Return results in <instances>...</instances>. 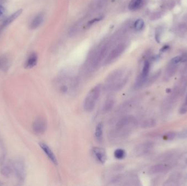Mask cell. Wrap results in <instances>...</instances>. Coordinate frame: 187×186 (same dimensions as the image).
Masks as SVG:
<instances>
[{
    "label": "cell",
    "mask_w": 187,
    "mask_h": 186,
    "mask_svg": "<svg viewBox=\"0 0 187 186\" xmlns=\"http://www.w3.org/2000/svg\"><path fill=\"white\" fill-rule=\"evenodd\" d=\"M130 73L124 69H118L110 73L107 77L103 89L108 92H114L122 90L128 83Z\"/></svg>",
    "instance_id": "6da1fadb"
},
{
    "label": "cell",
    "mask_w": 187,
    "mask_h": 186,
    "mask_svg": "<svg viewBox=\"0 0 187 186\" xmlns=\"http://www.w3.org/2000/svg\"><path fill=\"white\" fill-rule=\"evenodd\" d=\"M137 125V120L134 116L122 117L116 122L114 129L110 132V138L119 140L126 138Z\"/></svg>",
    "instance_id": "7a4b0ae2"
},
{
    "label": "cell",
    "mask_w": 187,
    "mask_h": 186,
    "mask_svg": "<svg viewBox=\"0 0 187 186\" xmlns=\"http://www.w3.org/2000/svg\"><path fill=\"white\" fill-rule=\"evenodd\" d=\"M56 86L58 90L64 94H70L77 89L79 81L77 77L69 75H63L57 80Z\"/></svg>",
    "instance_id": "3957f363"
},
{
    "label": "cell",
    "mask_w": 187,
    "mask_h": 186,
    "mask_svg": "<svg viewBox=\"0 0 187 186\" xmlns=\"http://www.w3.org/2000/svg\"><path fill=\"white\" fill-rule=\"evenodd\" d=\"M102 89L103 86L101 84H98L91 89L87 94L83 104V107L86 111L91 112L94 109Z\"/></svg>",
    "instance_id": "277c9868"
},
{
    "label": "cell",
    "mask_w": 187,
    "mask_h": 186,
    "mask_svg": "<svg viewBox=\"0 0 187 186\" xmlns=\"http://www.w3.org/2000/svg\"><path fill=\"white\" fill-rule=\"evenodd\" d=\"M12 168L16 177L20 181H23L25 177V166L23 160L17 158L13 160Z\"/></svg>",
    "instance_id": "5b68a950"
},
{
    "label": "cell",
    "mask_w": 187,
    "mask_h": 186,
    "mask_svg": "<svg viewBox=\"0 0 187 186\" xmlns=\"http://www.w3.org/2000/svg\"><path fill=\"white\" fill-rule=\"evenodd\" d=\"M126 48L125 44L124 43L119 44L116 46L115 48H114L108 55L106 58V59L104 61V65H108L113 62H114L118 58L123 54Z\"/></svg>",
    "instance_id": "8992f818"
},
{
    "label": "cell",
    "mask_w": 187,
    "mask_h": 186,
    "mask_svg": "<svg viewBox=\"0 0 187 186\" xmlns=\"http://www.w3.org/2000/svg\"><path fill=\"white\" fill-rule=\"evenodd\" d=\"M153 147L151 142H143L136 146L134 150V154L136 156H142L148 154Z\"/></svg>",
    "instance_id": "52a82bcc"
},
{
    "label": "cell",
    "mask_w": 187,
    "mask_h": 186,
    "mask_svg": "<svg viewBox=\"0 0 187 186\" xmlns=\"http://www.w3.org/2000/svg\"><path fill=\"white\" fill-rule=\"evenodd\" d=\"M47 128V123L45 120L42 117H39L35 120L32 124V129L37 134L45 133Z\"/></svg>",
    "instance_id": "ba28073f"
},
{
    "label": "cell",
    "mask_w": 187,
    "mask_h": 186,
    "mask_svg": "<svg viewBox=\"0 0 187 186\" xmlns=\"http://www.w3.org/2000/svg\"><path fill=\"white\" fill-rule=\"evenodd\" d=\"M92 152L96 160L100 163L104 164L107 160V153L103 148L95 147L93 148Z\"/></svg>",
    "instance_id": "9c48e42d"
},
{
    "label": "cell",
    "mask_w": 187,
    "mask_h": 186,
    "mask_svg": "<svg viewBox=\"0 0 187 186\" xmlns=\"http://www.w3.org/2000/svg\"><path fill=\"white\" fill-rule=\"evenodd\" d=\"M22 12L23 10L20 9L19 10L17 11V12H15V13H13V14H12L8 18H7L6 19L2 21V23L0 25V35L7 26L11 24L15 20L19 17L20 15L22 13Z\"/></svg>",
    "instance_id": "30bf717a"
},
{
    "label": "cell",
    "mask_w": 187,
    "mask_h": 186,
    "mask_svg": "<svg viewBox=\"0 0 187 186\" xmlns=\"http://www.w3.org/2000/svg\"><path fill=\"white\" fill-rule=\"evenodd\" d=\"M39 146L42 149L43 152L45 153V154L47 155V156L48 157V158L51 160L52 163L55 165H57L58 164L57 159L55 154H54L52 150L49 148V147L47 144H45L43 142H40Z\"/></svg>",
    "instance_id": "8fae6325"
},
{
    "label": "cell",
    "mask_w": 187,
    "mask_h": 186,
    "mask_svg": "<svg viewBox=\"0 0 187 186\" xmlns=\"http://www.w3.org/2000/svg\"><path fill=\"white\" fill-rule=\"evenodd\" d=\"M37 61H38L37 55L35 52H33L30 55V56L26 60L25 64V68L27 69L32 68L37 64Z\"/></svg>",
    "instance_id": "7c38bea8"
},
{
    "label": "cell",
    "mask_w": 187,
    "mask_h": 186,
    "mask_svg": "<svg viewBox=\"0 0 187 186\" xmlns=\"http://www.w3.org/2000/svg\"><path fill=\"white\" fill-rule=\"evenodd\" d=\"M43 20H44V15L42 13H39V14H37L31 21L30 25V28L32 30L37 28L42 24Z\"/></svg>",
    "instance_id": "4fadbf2b"
},
{
    "label": "cell",
    "mask_w": 187,
    "mask_h": 186,
    "mask_svg": "<svg viewBox=\"0 0 187 186\" xmlns=\"http://www.w3.org/2000/svg\"><path fill=\"white\" fill-rule=\"evenodd\" d=\"M115 101L113 97H108L103 103L102 111L103 113H106L110 111L114 105Z\"/></svg>",
    "instance_id": "5bb4252c"
},
{
    "label": "cell",
    "mask_w": 187,
    "mask_h": 186,
    "mask_svg": "<svg viewBox=\"0 0 187 186\" xmlns=\"http://www.w3.org/2000/svg\"><path fill=\"white\" fill-rule=\"evenodd\" d=\"M168 169L167 166L164 164H157L149 168L148 173L150 175L159 173L165 171Z\"/></svg>",
    "instance_id": "9a60e30c"
},
{
    "label": "cell",
    "mask_w": 187,
    "mask_h": 186,
    "mask_svg": "<svg viewBox=\"0 0 187 186\" xmlns=\"http://www.w3.org/2000/svg\"><path fill=\"white\" fill-rule=\"evenodd\" d=\"M103 135V124L100 122L97 124L95 132V136L97 141L101 142L102 139Z\"/></svg>",
    "instance_id": "2e32d148"
},
{
    "label": "cell",
    "mask_w": 187,
    "mask_h": 186,
    "mask_svg": "<svg viewBox=\"0 0 187 186\" xmlns=\"http://www.w3.org/2000/svg\"><path fill=\"white\" fill-rule=\"evenodd\" d=\"M108 0H94L91 4V8L92 10H98L105 6Z\"/></svg>",
    "instance_id": "e0dca14e"
},
{
    "label": "cell",
    "mask_w": 187,
    "mask_h": 186,
    "mask_svg": "<svg viewBox=\"0 0 187 186\" xmlns=\"http://www.w3.org/2000/svg\"><path fill=\"white\" fill-rule=\"evenodd\" d=\"M9 62L8 58L6 56H0V70L6 71L9 67Z\"/></svg>",
    "instance_id": "ac0fdd59"
},
{
    "label": "cell",
    "mask_w": 187,
    "mask_h": 186,
    "mask_svg": "<svg viewBox=\"0 0 187 186\" xmlns=\"http://www.w3.org/2000/svg\"><path fill=\"white\" fill-rule=\"evenodd\" d=\"M156 125V122L154 119L149 118L142 121L141 126L142 128H150L154 127Z\"/></svg>",
    "instance_id": "d6986e66"
},
{
    "label": "cell",
    "mask_w": 187,
    "mask_h": 186,
    "mask_svg": "<svg viewBox=\"0 0 187 186\" xmlns=\"http://www.w3.org/2000/svg\"><path fill=\"white\" fill-rule=\"evenodd\" d=\"M142 5V0H131L129 5V8L131 11H136L139 9Z\"/></svg>",
    "instance_id": "ffe728a7"
},
{
    "label": "cell",
    "mask_w": 187,
    "mask_h": 186,
    "mask_svg": "<svg viewBox=\"0 0 187 186\" xmlns=\"http://www.w3.org/2000/svg\"><path fill=\"white\" fill-rule=\"evenodd\" d=\"M12 169L13 168L8 165L3 166L1 170V173L4 176L6 177H9L11 176L12 171H13Z\"/></svg>",
    "instance_id": "44dd1931"
},
{
    "label": "cell",
    "mask_w": 187,
    "mask_h": 186,
    "mask_svg": "<svg viewBox=\"0 0 187 186\" xmlns=\"http://www.w3.org/2000/svg\"><path fill=\"white\" fill-rule=\"evenodd\" d=\"M114 156L118 160H123L126 157V152L122 148H118L114 151Z\"/></svg>",
    "instance_id": "7402d4cb"
},
{
    "label": "cell",
    "mask_w": 187,
    "mask_h": 186,
    "mask_svg": "<svg viewBox=\"0 0 187 186\" xmlns=\"http://www.w3.org/2000/svg\"><path fill=\"white\" fill-rule=\"evenodd\" d=\"M176 64H171L168 67L166 71V75L168 77H171L174 74L176 70Z\"/></svg>",
    "instance_id": "603a6c76"
},
{
    "label": "cell",
    "mask_w": 187,
    "mask_h": 186,
    "mask_svg": "<svg viewBox=\"0 0 187 186\" xmlns=\"http://www.w3.org/2000/svg\"><path fill=\"white\" fill-rule=\"evenodd\" d=\"M143 26H144V21L141 19L137 20L134 24V27L137 31H140L142 30Z\"/></svg>",
    "instance_id": "cb8c5ba5"
},
{
    "label": "cell",
    "mask_w": 187,
    "mask_h": 186,
    "mask_svg": "<svg viewBox=\"0 0 187 186\" xmlns=\"http://www.w3.org/2000/svg\"><path fill=\"white\" fill-rule=\"evenodd\" d=\"M177 134L174 132H168L165 134L163 136V138H164V139L167 140H172L176 136Z\"/></svg>",
    "instance_id": "d4e9b609"
},
{
    "label": "cell",
    "mask_w": 187,
    "mask_h": 186,
    "mask_svg": "<svg viewBox=\"0 0 187 186\" xmlns=\"http://www.w3.org/2000/svg\"><path fill=\"white\" fill-rule=\"evenodd\" d=\"M160 75V72H156L155 74H154L153 76H152L150 78H149L148 80H146V82L145 84L147 86L151 85L152 83H153L155 80H156V79H158V77H159Z\"/></svg>",
    "instance_id": "484cf974"
},
{
    "label": "cell",
    "mask_w": 187,
    "mask_h": 186,
    "mask_svg": "<svg viewBox=\"0 0 187 186\" xmlns=\"http://www.w3.org/2000/svg\"><path fill=\"white\" fill-rule=\"evenodd\" d=\"M6 19V10L5 8L0 4V21H3Z\"/></svg>",
    "instance_id": "4316f807"
},
{
    "label": "cell",
    "mask_w": 187,
    "mask_h": 186,
    "mask_svg": "<svg viewBox=\"0 0 187 186\" xmlns=\"http://www.w3.org/2000/svg\"><path fill=\"white\" fill-rule=\"evenodd\" d=\"M161 17V14L159 12H155L152 13L151 16L150 17V19L152 20L159 19Z\"/></svg>",
    "instance_id": "83f0119b"
},
{
    "label": "cell",
    "mask_w": 187,
    "mask_h": 186,
    "mask_svg": "<svg viewBox=\"0 0 187 186\" xmlns=\"http://www.w3.org/2000/svg\"><path fill=\"white\" fill-rule=\"evenodd\" d=\"M181 61V56H176L175 58H174L171 61V64H177L180 62Z\"/></svg>",
    "instance_id": "f1b7e54d"
},
{
    "label": "cell",
    "mask_w": 187,
    "mask_h": 186,
    "mask_svg": "<svg viewBox=\"0 0 187 186\" xmlns=\"http://www.w3.org/2000/svg\"><path fill=\"white\" fill-rule=\"evenodd\" d=\"M161 28L159 27L156 29V33H155V38L156 41H158V42H159V40H160V35L161 34Z\"/></svg>",
    "instance_id": "f546056e"
},
{
    "label": "cell",
    "mask_w": 187,
    "mask_h": 186,
    "mask_svg": "<svg viewBox=\"0 0 187 186\" xmlns=\"http://www.w3.org/2000/svg\"><path fill=\"white\" fill-rule=\"evenodd\" d=\"M187 113V105L186 104H184L183 106H182L181 108L179 110V113L181 114H184Z\"/></svg>",
    "instance_id": "4dcf8cb0"
},
{
    "label": "cell",
    "mask_w": 187,
    "mask_h": 186,
    "mask_svg": "<svg viewBox=\"0 0 187 186\" xmlns=\"http://www.w3.org/2000/svg\"><path fill=\"white\" fill-rule=\"evenodd\" d=\"M178 136L182 138H187V129L182 132L180 134H178Z\"/></svg>",
    "instance_id": "1f68e13d"
},
{
    "label": "cell",
    "mask_w": 187,
    "mask_h": 186,
    "mask_svg": "<svg viewBox=\"0 0 187 186\" xmlns=\"http://www.w3.org/2000/svg\"><path fill=\"white\" fill-rule=\"evenodd\" d=\"M179 28H180V30L181 32H185L187 30V26H186V24H182L180 26Z\"/></svg>",
    "instance_id": "d6a6232c"
},
{
    "label": "cell",
    "mask_w": 187,
    "mask_h": 186,
    "mask_svg": "<svg viewBox=\"0 0 187 186\" xmlns=\"http://www.w3.org/2000/svg\"><path fill=\"white\" fill-rule=\"evenodd\" d=\"M182 62H187V54H184L181 56V61Z\"/></svg>",
    "instance_id": "836d02e7"
},
{
    "label": "cell",
    "mask_w": 187,
    "mask_h": 186,
    "mask_svg": "<svg viewBox=\"0 0 187 186\" xmlns=\"http://www.w3.org/2000/svg\"><path fill=\"white\" fill-rule=\"evenodd\" d=\"M168 48H169V47H168V46H164V47H163V48L161 49V52H165V50H168Z\"/></svg>",
    "instance_id": "e575fe53"
},
{
    "label": "cell",
    "mask_w": 187,
    "mask_h": 186,
    "mask_svg": "<svg viewBox=\"0 0 187 186\" xmlns=\"http://www.w3.org/2000/svg\"><path fill=\"white\" fill-rule=\"evenodd\" d=\"M5 1V0H0V4H1V5H2V4L4 3Z\"/></svg>",
    "instance_id": "d590c367"
},
{
    "label": "cell",
    "mask_w": 187,
    "mask_h": 186,
    "mask_svg": "<svg viewBox=\"0 0 187 186\" xmlns=\"http://www.w3.org/2000/svg\"><path fill=\"white\" fill-rule=\"evenodd\" d=\"M184 104H186V105H187V95H186V101H185Z\"/></svg>",
    "instance_id": "8d00e7d4"
}]
</instances>
